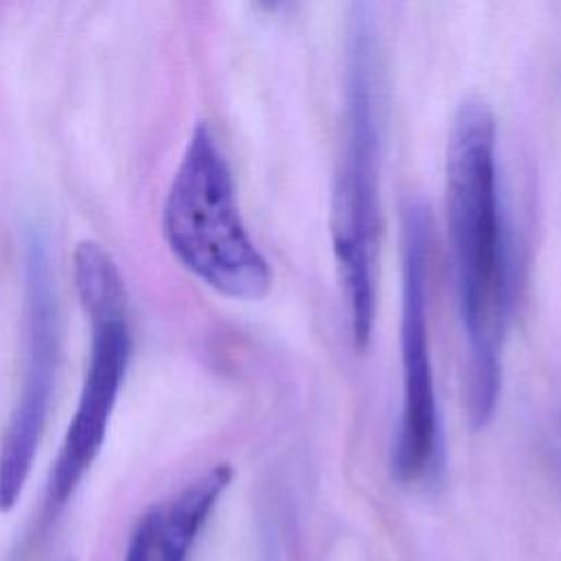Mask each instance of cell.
I'll use <instances>...</instances> for the list:
<instances>
[{"mask_svg":"<svg viewBox=\"0 0 561 561\" xmlns=\"http://www.w3.org/2000/svg\"><path fill=\"white\" fill-rule=\"evenodd\" d=\"M495 116L465 99L447 140V232L469 353V419L484 427L497 405L500 348L511 305V267L497 193Z\"/></svg>","mask_w":561,"mask_h":561,"instance_id":"cell-1","label":"cell"},{"mask_svg":"<svg viewBox=\"0 0 561 561\" xmlns=\"http://www.w3.org/2000/svg\"><path fill=\"white\" fill-rule=\"evenodd\" d=\"M370 9L353 4L346 33L344 145L331 199V241L353 344L366 348L375 320L379 239V55Z\"/></svg>","mask_w":561,"mask_h":561,"instance_id":"cell-2","label":"cell"},{"mask_svg":"<svg viewBox=\"0 0 561 561\" xmlns=\"http://www.w3.org/2000/svg\"><path fill=\"white\" fill-rule=\"evenodd\" d=\"M162 232L175 259L215 291L237 300L270 291L272 270L245 230L230 164L204 121L167 191Z\"/></svg>","mask_w":561,"mask_h":561,"instance_id":"cell-3","label":"cell"},{"mask_svg":"<svg viewBox=\"0 0 561 561\" xmlns=\"http://www.w3.org/2000/svg\"><path fill=\"white\" fill-rule=\"evenodd\" d=\"M72 278L90 322V357L75 414L46 491V515H57L99 456L131 357L127 291L118 265L94 239L72 252Z\"/></svg>","mask_w":561,"mask_h":561,"instance_id":"cell-4","label":"cell"},{"mask_svg":"<svg viewBox=\"0 0 561 561\" xmlns=\"http://www.w3.org/2000/svg\"><path fill=\"white\" fill-rule=\"evenodd\" d=\"M24 355L15 408L0 443V513H9L28 480L59 366V305L48 241L35 226L24 237Z\"/></svg>","mask_w":561,"mask_h":561,"instance_id":"cell-5","label":"cell"},{"mask_svg":"<svg viewBox=\"0 0 561 561\" xmlns=\"http://www.w3.org/2000/svg\"><path fill=\"white\" fill-rule=\"evenodd\" d=\"M401 368L403 405L392 449V471L405 482H419L438 454V408L430 362L427 263L430 217L421 202L410 199L401 221Z\"/></svg>","mask_w":561,"mask_h":561,"instance_id":"cell-6","label":"cell"},{"mask_svg":"<svg viewBox=\"0 0 561 561\" xmlns=\"http://www.w3.org/2000/svg\"><path fill=\"white\" fill-rule=\"evenodd\" d=\"M232 467L221 462L184 486L171 502L156 508L153 552L158 561H186L202 526L232 482Z\"/></svg>","mask_w":561,"mask_h":561,"instance_id":"cell-7","label":"cell"},{"mask_svg":"<svg viewBox=\"0 0 561 561\" xmlns=\"http://www.w3.org/2000/svg\"><path fill=\"white\" fill-rule=\"evenodd\" d=\"M153 533H156V508H149L134 526L125 561H151L153 557Z\"/></svg>","mask_w":561,"mask_h":561,"instance_id":"cell-8","label":"cell"},{"mask_svg":"<svg viewBox=\"0 0 561 561\" xmlns=\"http://www.w3.org/2000/svg\"><path fill=\"white\" fill-rule=\"evenodd\" d=\"M557 462H559V469H561V445H559V449H557Z\"/></svg>","mask_w":561,"mask_h":561,"instance_id":"cell-9","label":"cell"}]
</instances>
